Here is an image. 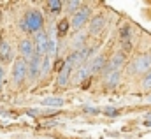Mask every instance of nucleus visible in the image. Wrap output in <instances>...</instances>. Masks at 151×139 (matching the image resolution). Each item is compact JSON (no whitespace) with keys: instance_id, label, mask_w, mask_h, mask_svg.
<instances>
[{"instance_id":"1a4fd4ad","label":"nucleus","mask_w":151,"mask_h":139,"mask_svg":"<svg viewBox=\"0 0 151 139\" xmlns=\"http://www.w3.org/2000/svg\"><path fill=\"white\" fill-rule=\"evenodd\" d=\"M42 58L44 56H39V55H34L32 60L28 62V76L30 79H37L40 76V69H42Z\"/></svg>"},{"instance_id":"0eeeda50","label":"nucleus","mask_w":151,"mask_h":139,"mask_svg":"<svg viewBox=\"0 0 151 139\" xmlns=\"http://www.w3.org/2000/svg\"><path fill=\"white\" fill-rule=\"evenodd\" d=\"M18 51H19V56L27 62L32 60V56L35 55V46H34V39H21L19 44H18Z\"/></svg>"},{"instance_id":"dca6fc26","label":"nucleus","mask_w":151,"mask_h":139,"mask_svg":"<svg viewBox=\"0 0 151 139\" xmlns=\"http://www.w3.org/2000/svg\"><path fill=\"white\" fill-rule=\"evenodd\" d=\"M42 106H53V107H60V106H63V99H60V97H47V99H44Z\"/></svg>"},{"instance_id":"ddd939ff","label":"nucleus","mask_w":151,"mask_h":139,"mask_svg":"<svg viewBox=\"0 0 151 139\" xmlns=\"http://www.w3.org/2000/svg\"><path fill=\"white\" fill-rule=\"evenodd\" d=\"M90 64V69H91V74L93 72H100V70L106 69V65H107V60H106V56L104 55H99V56H95L91 62H88Z\"/></svg>"},{"instance_id":"412c9836","label":"nucleus","mask_w":151,"mask_h":139,"mask_svg":"<svg viewBox=\"0 0 151 139\" xmlns=\"http://www.w3.org/2000/svg\"><path fill=\"white\" fill-rule=\"evenodd\" d=\"M69 20H62L60 23H58V32H60V35H65L67 34V30H69Z\"/></svg>"},{"instance_id":"4468645a","label":"nucleus","mask_w":151,"mask_h":139,"mask_svg":"<svg viewBox=\"0 0 151 139\" xmlns=\"http://www.w3.org/2000/svg\"><path fill=\"white\" fill-rule=\"evenodd\" d=\"M91 74V69H90V64H84L81 65L79 69H76V74H74V83L79 85L83 83V79H88V76Z\"/></svg>"},{"instance_id":"f257e3e1","label":"nucleus","mask_w":151,"mask_h":139,"mask_svg":"<svg viewBox=\"0 0 151 139\" xmlns=\"http://www.w3.org/2000/svg\"><path fill=\"white\" fill-rule=\"evenodd\" d=\"M42 23H44L42 12L37 11V9H32V11H28V12L25 14L23 21H21V28H23L25 32H34V34H37V32L42 30Z\"/></svg>"},{"instance_id":"423d86ee","label":"nucleus","mask_w":151,"mask_h":139,"mask_svg":"<svg viewBox=\"0 0 151 139\" xmlns=\"http://www.w3.org/2000/svg\"><path fill=\"white\" fill-rule=\"evenodd\" d=\"M34 46H35V55L46 56L47 55V46H49V37L44 30H40L34 37Z\"/></svg>"},{"instance_id":"20e7f679","label":"nucleus","mask_w":151,"mask_h":139,"mask_svg":"<svg viewBox=\"0 0 151 139\" xmlns=\"http://www.w3.org/2000/svg\"><path fill=\"white\" fill-rule=\"evenodd\" d=\"M27 74H28V62L23 60L21 56L16 58L14 64H12V79H14V83L16 85H21L25 81Z\"/></svg>"},{"instance_id":"9b49d317","label":"nucleus","mask_w":151,"mask_h":139,"mask_svg":"<svg viewBox=\"0 0 151 139\" xmlns=\"http://www.w3.org/2000/svg\"><path fill=\"white\" fill-rule=\"evenodd\" d=\"M104 27H106V18L102 14H99V16L91 18V21H90V34H100L104 30Z\"/></svg>"},{"instance_id":"f3484780","label":"nucleus","mask_w":151,"mask_h":139,"mask_svg":"<svg viewBox=\"0 0 151 139\" xmlns=\"http://www.w3.org/2000/svg\"><path fill=\"white\" fill-rule=\"evenodd\" d=\"M51 62H53V58H51V56H47V55H46V56L42 58V69H40V77H44V76H46V74L49 72V69H51Z\"/></svg>"},{"instance_id":"b1692460","label":"nucleus","mask_w":151,"mask_h":139,"mask_svg":"<svg viewBox=\"0 0 151 139\" xmlns=\"http://www.w3.org/2000/svg\"><path fill=\"white\" fill-rule=\"evenodd\" d=\"M2 85H4V69L0 67V88H2Z\"/></svg>"},{"instance_id":"2eb2a0df","label":"nucleus","mask_w":151,"mask_h":139,"mask_svg":"<svg viewBox=\"0 0 151 139\" xmlns=\"http://www.w3.org/2000/svg\"><path fill=\"white\" fill-rule=\"evenodd\" d=\"M11 53H12V48L7 41H0V60L4 62H9L11 60Z\"/></svg>"},{"instance_id":"f03ea898","label":"nucleus","mask_w":151,"mask_h":139,"mask_svg":"<svg viewBox=\"0 0 151 139\" xmlns=\"http://www.w3.org/2000/svg\"><path fill=\"white\" fill-rule=\"evenodd\" d=\"M151 70V51H146V53H141L139 56H135L130 65H128V72L130 74H146Z\"/></svg>"},{"instance_id":"9d476101","label":"nucleus","mask_w":151,"mask_h":139,"mask_svg":"<svg viewBox=\"0 0 151 139\" xmlns=\"http://www.w3.org/2000/svg\"><path fill=\"white\" fill-rule=\"evenodd\" d=\"M104 86L106 88H114L119 85L121 81V70H113V72H106L104 74Z\"/></svg>"},{"instance_id":"f8f14e48","label":"nucleus","mask_w":151,"mask_h":139,"mask_svg":"<svg viewBox=\"0 0 151 139\" xmlns=\"http://www.w3.org/2000/svg\"><path fill=\"white\" fill-rule=\"evenodd\" d=\"M72 70H74V69H72L70 65H67V64H65V65H63V69L58 72L56 85H58V86H67V85H69V79H70V74H72Z\"/></svg>"},{"instance_id":"6ab92c4d","label":"nucleus","mask_w":151,"mask_h":139,"mask_svg":"<svg viewBox=\"0 0 151 139\" xmlns=\"http://www.w3.org/2000/svg\"><path fill=\"white\" fill-rule=\"evenodd\" d=\"M141 86H142L144 90H151V70L142 76V79H141Z\"/></svg>"},{"instance_id":"4be33fe9","label":"nucleus","mask_w":151,"mask_h":139,"mask_svg":"<svg viewBox=\"0 0 151 139\" xmlns=\"http://www.w3.org/2000/svg\"><path fill=\"white\" fill-rule=\"evenodd\" d=\"M84 39H86V35H76V41H74V44L79 48L83 42H84Z\"/></svg>"},{"instance_id":"a878e982","label":"nucleus","mask_w":151,"mask_h":139,"mask_svg":"<svg viewBox=\"0 0 151 139\" xmlns=\"http://www.w3.org/2000/svg\"><path fill=\"white\" fill-rule=\"evenodd\" d=\"M146 101H148V102H151V93H150V95H146Z\"/></svg>"},{"instance_id":"39448f33","label":"nucleus","mask_w":151,"mask_h":139,"mask_svg":"<svg viewBox=\"0 0 151 139\" xmlns=\"http://www.w3.org/2000/svg\"><path fill=\"white\" fill-rule=\"evenodd\" d=\"M90 14H91V9H90L88 5H83V7H81V9L74 14V16H72V20H70V27H72L74 30L83 28V25H86V23H88Z\"/></svg>"},{"instance_id":"aec40b11","label":"nucleus","mask_w":151,"mask_h":139,"mask_svg":"<svg viewBox=\"0 0 151 139\" xmlns=\"http://www.w3.org/2000/svg\"><path fill=\"white\" fill-rule=\"evenodd\" d=\"M47 7H49L51 12H60L62 11V2L60 0H51V2H47Z\"/></svg>"},{"instance_id":"393cba45","label":"nucleus","mask_w":151,"mask_h":139,"mask_svg":"<svg viewBox=\"0 0 151 139\" xmlns=\"http://www.w3.org/2000/svg\"><path fill=\"white\" fill-rule=\"evenodd\" d=\"M144 125L146 127H151V120H144Z\"/></svg>"},{"instance_id":"5701e85b","label":"nucleus","mask_w":151,"mask_h":139,"mask_svg":"<svg viewBox=\"0 0 151 139\" xmlns=\"http://www.w3.org/2000/svg\"><path fill=\"white\" fill-rule=\"evenodd\" d=\"M104 113H106V114H118V111H116V109H106V111H104Z\"/></svg>"},{"instance_id":"a211bd4d","label":"nucleus","mask_w":151,"mask_h":139,"mask_svg":"<svg viewBox=\"0 0 151 139\" xmlns=\"http://www.w3.org/2000/svg\"><path fill=\"white\" fill-rule=\"evenodd\" d=\"M81 7H83V5H81V2H79V0H70V2H67V11H69V12H72V14H76Z\"/></svg>"},{"instance_id":"7ed1b4c3","label":"nucleus","mask_w":151,"mask_h":139,"mask_svg":"<svg viewBox=\"0 0 151 139\" xmlns=\"http://www.w3.org/2000/svg\"><path fill=\"white\" fill-rule=\"evenodd\" d=\"M93 55V49H88V48H81V49H77L74 51L72 55H69V58L65 60V64L67 65H70L72 69H79L81 65H84V64H88V58Z\"/></svg>"},{"instance_id":"6e6552de","label":"nucleus","mask_w":151,"mask_h":139,"mask_svg":"<svg viewBox=\"0 0 151 139\" xmlns=\"http://www.w3.org/2000/svg\"><path fill=\"white\" fill-rule=\"evenodd\" d=\"M125 62H127L125 53H123V51H116L113 56L109 58V62H107V65H106V69H104V74H106V72H113V70H121V67L125 65Z\"/></svg>"}]
</instances>
